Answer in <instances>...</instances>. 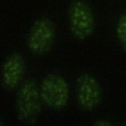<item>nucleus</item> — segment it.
<instances>
[{"label": "nucleus", "mask_w": 126, "mask_h": 126, "mask_svg": "<svg viewBox=\"0 0 126 126\" xmlns=\"http://www.w3.org/2000/svg\"><path fill=\"white\" fill-rule=\"evenodd\" d=\"M40 91L32 79L26 80L19 90L16 98V110L19 120L27 125L35 124L41 111Z\"/></svg>", "instance_id": "f257e3e1"}, {"label": "nucleus", "mask_w": 126, "mask_h": 126, "mask_svg": "<svg viewBox=\"0 0 126 126\" xmlns=\"http://www.w3.org/2000/svg\"><path fill=\"white\" fill-rule=\"evenodd\" d=\"M70 32L76 39L83 40L93 34L94 18L93 11L84 0H73L68 11Z\"/></svg>", "instance_id": "f03ea898"}, {"label": "nucleus", "mask_w": 126, "mask_h": 126, "mask_svg": "<svg viewBox=\"0 0 126 126\" xmlns=\"http://www.w3.org/2000/svg\"><path fill=\"white\" fill-rule=\"evenodd\" d=\"M53 21L46 17L37 19L32 24L28 35V46L32 53L44 55L52 49L55 38Z\"/></svg>", "instance_id": "7ed1b4c3"}, {"label": "nucleus", "mask_w": 126, "mask_h": 126, "mask_svg": "<svg viewBox=\"0 0 126 126\" xmlns=\"http://www.w3.org/2000/svg\"><path fill=\"white\" fill-rule=\"evenodd\" d=\"M40 91L41 98L48 107L55 109L63 108L69 98V87L61 75L51 73L43 79Z\"/></svg>", "instance_id": "20e7f679"}, {"label": "nucleus", "mask_w": 126, "mask_h": 126, "mask_svg": "<svg viewBox=\"0 0 126 126\" xmlns=\"http://www.w3.org/2000/svg\"><path fill=\"white\" fill-rule=\"evenodd\" d=\"M76 94L81 107L85 111H92L98 106L101 101V86L92 75L83 73L77 79Z\"/></svg>", "instance_id": "39448f33"}, {"label": "nucleus", "mask_w": 126, "mask_h": 126, "mask_svg": "<svg viewBox=\"0 0 126 126\" xmlns=\"http://www.w3.org/2000/svg\"><path fill=\"white\" fill-rule=\"evenodd\" d=\"M26 71V63L22 55L18 52L10 54L5 60L1 69V80L5 88L13 90L23 79Z\"/></svg>", "instance_id": "423d86ee"}, {"label": "nucleus", "mask_w": 126, "mask_h": 126, "mask_svg": "<svg viewBox=\"0 0 126 126\" xmlns=\"http://www.w3.org/2000/svg\"><path fill=\"white\" fill-rule=\"evenodd\" d=\"M116 32L121 45L126 52V12L122 14L118 20Z\"/></svg>", "instance_id": "0eeeda50"}, {"label": "nucleus", "mask_w": 126, "mask_h": 126, "mask_svg": "<svg viewBox=\"0 0 126 126\" xmlns=\"http://www.w3.org/2000/svg\"><path fill=\"white\" fill-rule=\"evenodd\" d=\"M94 125L95 126H111L112 124L110 122L107 120H101L96 122L94 124Z\"/></svg>", "instance_id": "6e6552de"}]
</instances>
